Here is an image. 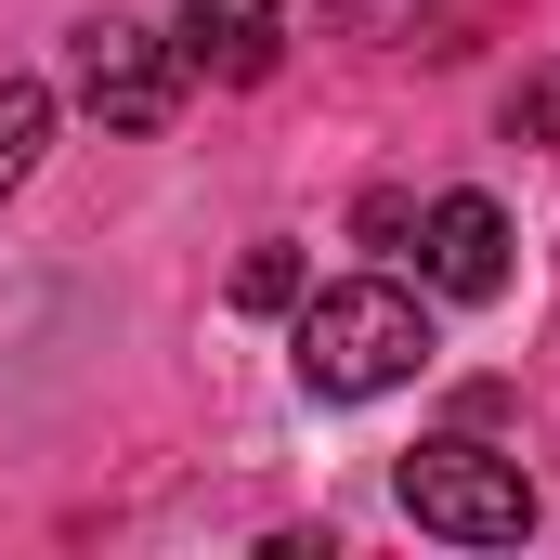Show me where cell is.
<instances>
[{"label":"cell","mask_w":560,"mask_h":560,"mask_svg":"<svg viewBox=\"0 0 560 560\" xmlns=\"http://www.w3.org/2000/svg\"><path fill=\"white\" fill-rule=\"evenodd\" d=\"M418 261H430L443 300H495V287H509V209H495V196H443L418 222Z\"/></svg>","instance_id":"obj_5"},{"label":"cell","mask_w":560,"mask_h":560,"mask_svg":"<svg viewBox=\"0 0 560 560\" xmlns=\"http://www.w3.org/2000/svg\"><path fill=\"white\" fill-rule=\"evenodd\" d=\"M79 105H92L105 131H170V105H183L170 39H156V26H131V13L79 26Z\"/></svg>","instance_id":"obj_3"},{"label":"cell","mask_w":560,"mask_h":560,"mask_svg":"<svg viewBox=\"0 0 560 560\" xmlns=\"http://www.w3.org/2000/svg\"><path fill=\"white\" fill-rule=\"evenodd\" d=\"M287 365H300V392L313 405H365V392H405L430 365V313L405 287H326V300H300V326H287Z\"/></svg>","instance_id":"obj_1"},{"label":"cell","mask_w":560,"mask_h":560,"mask_svg":"<svg viewBox=\"0 0 560 560\" xmlns=\"http://www.w3.org/2000/svg\"><path fill=\"white\" fill-rule=\"evenodd\" d=\"M39 143H52V92L39 79H0V196L39 170Z\"/></svg>","instance_id":"obj_6"},{"label":"cell","mask_w":560,"mask_h":560,"mask_svg":"<svg viewBox=\"0 0 560 560\" xmlns=\"http://www.w3.org/2000/svg\"><path fill=\"white\" fill-rule=\"evenodd\" d=\"M509 143H560V52L522 79V92H509Z\"/></svg>","instance_id":"obj_7"},{"label":"cell","mask_w":560,"mask_h":560,"mask_svg":"<svg viewBox=\"0 0 560 560\" xmlns=\"http://www.w3.org/2000/svg\"><path fill=\"white\" fill-rule=\"evenodd\" d=\"M275 52H287V0H183V66L196 79L248 92V79H275Z\"/></svg>","instance_id":"obj_4"},{"label":"cell","mask_w":560,"mask_h":560,"mask_svg":"<svg viewBox=\"0 0 560 560\" xmlns=\"http://www.w3.org/2000/svg\"><path fill=\"white\" fill-rule=\"evenodd\" d=\"M235 300H248V313H287V300H300V261H287V248H248V261H235Z\"/></svg>","instance_id":"obj_8"},{"label":"cell","mask_w":560,"mask_h":560,"mask_svg":"<svg viewBox=\"0 0 560 560\" xmlns=\"http://www.w3.org/2000/svg\"><path fill=\"white\" fill-rule=\"evenodd\" d=\"M405 522L418 535H456V548H522L535 535V482H522V456L443 430V443L405 456Z\"/></svg>","instance_id":"obj_2"}]
</instances>
